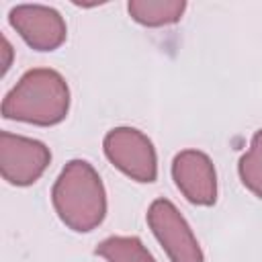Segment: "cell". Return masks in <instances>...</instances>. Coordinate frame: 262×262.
Returning <instances> with one entry per match:
<instances>
[{
    "mask_svg": "<svg viewBox=\"0 0 262 262\" xmlns=\"http://www.w3.org/2000/svg\"><path fill=\"white\" fill-rule=\"evenodd\" d=\"M51 203L66 227L76 233L96 229L106 217V190L98 172L86 160H72L59 172Z\"/></svg>",
    "mask_w": 262,
    "mask_h": 262,
    "instance_id": "1",
    "label": "cell"
},
{
    "mask_svg": "<svg viewBox=\"0 0 262 262\" xmlns=\"http://www.w3.org/2000/svg\"><path fill=\"white\" fill-rule=\"evenodd\" d=\"M70 111V86L49 68H35L20 76L2 100V117L31 125H57Z\"/></svg>",
    "mask_w": 262,
    "mask_h": 262,
    "instance_id": "2",
    "label": "cell"
},
{
    "mask_svg": "<svg viewBox=\"0 0 262 262\" xmlns=\"http://www.w3.org/2000/svg\"><path fill=\"white\" fill-rule=\"evenodd\" d=\"M104 156L135 182L158 178V156L151 139L135 127H115L104 135Z\"/></svg>",
    "mask_w": 262,
    "mask_h": 262,
    "instance_id": "3",
    "label": "cell"
},
{
    "mask_svg": "<svg viewBox=\"0 0 262 262\" xmlns=\"http://www.w3.org/2000/svg\"><path fill=\"white\" fill-rule=\"evenodd\" d=\"M147 225L166 250L170 262H205L203 250L190 225L168 199H156L149 205Z\"/></svg>",
    "mask_w": 262,
    "mask_h": 262,
    "instance_id": "4",
    "label": "cell"
},
{
    "mask_svg": "<svg viewBox=\"0 0 262 262\" xmlns=\"http://www.w3.org/2000/svg\"><path fill=\"white\" fill-rule=\"evenodd\" d=\"M51 162L49 147L33 137L0 131V172L12 186L37 182Z\"/></svg>",
    "mask_w": 262,
    "mask_h": 262,
    "instance_id": "5",
    "label": "cell"
},
{
    "mask_svg": "<svg viewBox=\"0 0 262 262\" xmlns=\"http://www.w3.org/2000/svg\"><path fill=\"white\" fill-rule=\"evenodd\" d=\"M8 23L35 51H53L68 37L63 16L55 8L43 4L14 6L8 12Z\"/></svg>",
    "mask_w": 262,
    "mask_h": 262,
    "instance_id": "6",
    "label": "cell"
},
{
    "mask_svg": "<svg viewBox=\"0 0 262 262\" xmlns=\"http://www.w3.org/2000/svg\"><path fill=\"white\" fill-rule=\"evenodd\" d=\"M172 178L184 199L209 207L217 201V172L211 158L199 149H182L172 160Z\"/></svg>",
    "mask_w": 262,
    "mask_h": 262,
    "instance_id": "7",
    "label": "cell"
},
{
    "mask_svg": "<svg viewBox=\"0 0 262 262\" xmlns=\"http://www.w3.org/2000/svg\"><path fill=\"white\" fill-rule=\"evenodd\" d=\"M129 16L143 27H166L182 18L186 10L184 0H131L127 4Z\"/></svg>",
    "mask_w": 262,
    "mask_h": 262,
    "instance_id": "8",
    "label": "cell"
},
{
    "mask_svg": "<svg viewBox=\"0 0 262 262\" xmlns=\"http://www.w3.org/2000/svg\"><path fill=\"white\" fill-rule=\"evenodd\" d=\"M96 254L106 262H156L143 242L135 235H113L96 246Z\"/></svg>",
    "mask_w": 262,
    "mask_h": 262,
    "instance_id": "9",
    "label": "cell"
},
{
    "mask_svg": "<svg viewBox=\"0 0 262 262\" xmlns=\"http://www.w3.org/2000/svg\"><path fill=\"white\" fill-rule=\"evenodd\" d=\"M242 184L258 199H262V129H258L252 137L250 149L239 158L237 164Z\"/></svg>",
    "mask_w": 262,
    "mask_h": 262,
    "instance_id": "10",
    "label": "cell"
},
{
    "mask_svg": "<svg viewBox=\"0 0 262 262\" xmlns=\"http://www.w3.org/2000/svg\"><path fill=\"white\" fill-rule=\"evenodd\" d=\"M2 68H0V76H4L8 70H10V66H12V55H14V49H12V45H10V41L2 35Z\"/></svg>",
    "mask_w": 262,
    "mask_h": 262,
    "instance_id": "11",
    "label": "cell"
}]
</instances>
